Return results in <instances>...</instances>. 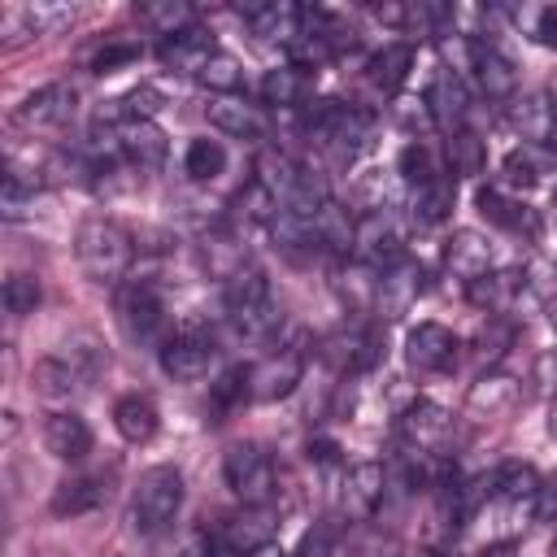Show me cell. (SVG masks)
Wrapping results in <instances>:
<instances>
[{"instance_id": "cell-1", "label": "cell", "mask_w": 557, "mask_h": 557, "mask_svg": "<svg viewBox=\"0 0 557 557\" xmlns=\"http://www.w3.org/2000/svg\"><path fill=\"white\" fill-rule=\"evenodd\" d=\"M222 305H226V318L235 322V331L244 339H265L274 326H278V305L270 296V278L265 270L257 265H239L226 287H222Z\"/></svg>"}, {"instance_id": "cell-2", "label": "cell", "mask_w": 557, "mask_h": 557, "mask_svg": "<svg viewBox=\"0 0 557 557\" xmlns=\"http://www.w3.org/2000/svg\"><path fill=\"white\" fill-rule=\"evenodd\" d=\"M74 257L83 265L87 278L96 283H122V274L131 270V257H135V244L131 235L109 222V218H87L74 235Z\"/></svg>"}, {"instance_id": "cell-3", "label": "cell", "mask_w": 557, "mask_h": 557, "mask_svg": "<svg viewBox=\"0 0 557 557\" xmlns=\"http://www.w3.org/2000/svg\"><path fill=\"white\" fill-rule=\"evenodd\" d=\"M183 509V474L174 466H152L131 492V527L139 535H161Z\"/></svg>"}, {"instance_id": "cell-4", "label": "cell", "mask_w": 557, "mask_h": 557, "mask_svg": "<svg viewBox=\"0 0 557 557\" xmlns=\"http://www.w3.org/2000/svg\"><path fill=\"white\" fill-rule=\"evenodd\" d=\"M222 479L235 492V500L248 505V509L270 505L274 492H278L274 461H270V453L261 444H231L226 457H222Z\"/></svg>"}, {"instance_id": "cell-5", "label": "cell", "mask_w": 557, "mask_h": 557, "mask_svg": "<svg viewBox=\"0 0 557 557\" xmlns=\"http://www.w3.org/2000/svg\"><path fill=\"white\" fill-rule=\"evenodd\" d=\"M305 131H309L313 144L331 148L335 157H352L370 135V117L348 109V104H339V100H318L309 109V117H305Z\"/></svg>"}, {"instance_id": "cell-6", "label": "cell", "mask_w": 557, "mask_h": 557, "mask_svg": "<svg viewBox=\"0 0 557 557\" xmlns=\"http://www.w3.org/2000/svg\"><path fill=\"white\" fill-rule=\"evenodd\" d=\"M117 322H122L126 339H135V344L161 339V331H165L161 292H157L148 278H126V283L117 287Z\"/></svg>"}, {"instance_id": "cell-7", "label": "cell", "mask_w": 557, "mask_h": 557, "mask_svg": "<svg viewBox=\"0 0 557 557\" xmlns=\"http://www.w3.org/2000/svg\"><path fill=\"white\" fill-rule=\"evenodd\" d=\"M213 357H218V344H213V335L205 326H183V331L161 339V370L170 379H178V383L205 379Z\"/></svg>"}, {"instance_id": "cell-8", "label": "cell", "mask_w": 557, "mask_h": 557, "mask_svg": "<svg viewBox=\"0 0 557 557\" xmlns=\"http://www.w3.org/2000/svg\"><path fill=\"white\" fill-rule=\"evenodd\" d=\"M352 257L361 265H374L379 274L392 270L396 261H405V244H400V231H396V222H392L387 209H370L357 222V231H352Z\"/></svg>"}, {"instance_id": "cell-9", "label": "cell", "mask_w": 557, "mask_h": 557, "mask_svg": "<svg viewBox=\"0 0 557 557\" xmlns=\"http://www.w3.org/2000/svg\"><path fill=\"white\" fill-rule=\"evenodd\" d=\"M457 348H461V339L444 322H418L405 335V361L418 374H444V370H453Z\"/></svg>"}, {"instance_id": "cell-10", "label": "cell", "mask_w": 557, "mask_h": 557, "mask_svg": "<svg viewBox=\"0 0 557 557\" xmlns=\"http://www.w3.org/2000/svg\"><path fill=\"white\" fill-rule=\"evenodd\" d=\"M78 109V96L70 83H48L39 91H30L17 109H13V126L22 131H52V126H65Z\"/></svg>"}, {"instance_id": "cell-11", "label": "cell", "mask_w": 557, "mask_h": 557, "mask_svg": "<svg viewBox=\"0 0 557 557\" xmlns=\"http://www.w3.org/2000/svg\"><path fill=\"white\" fill-rule=\"evenodd\" d=\"M305 374V348L300 344H283L270 357H261L252 366V400H278L287 396Z\"/></svg>"}, {"instance_id": "cell-12", "label": "cell", "mask_w": 557, "mask_h": 557, "mask_svg": "<svg viewBox=\"0 0 557 557\" xmlns=\"http://www.w3.org/2000/svg\"><path fill=\"white\" fill-rule=\"evenodd\" d=\"M466 52H470V74H474L479 91H483L487 100H513V91H518L513 61H509L496 44H487V39H470Z\"/></svg>"}, {"instance_id": "cell-13", "label": "cell", "mask_w": 557, "mask_h": 557, "mask_svg": "<svg viewBox=\"0 0 557 557\" xmlns=\"http://www.w3.org/2000/svg\"><path fill=\"white\" fill-rule=\"evenodd\" d=\"M74 17L70 4H48V0H26V4H9L0 13V30L9 35V44H22V39H39V35H52L57 26H65Z\"/></svg>"}, {"instance_id": "cell-14", "label": "cell", "mask_w": 557, "mask_h": 557, "mask_svg": "<svg viewBox=\"0 0 557 557\" xmlns=\"http://www.w3.org/2000/svg\"><path fill=\"white\" fill-rule=\"evenodd\" d=\"M422 265L418 261H396L392 270H383L379 274V283H374V300H379V313L383 318H400V313H409L413 305H418V296H422Z\"/></svg>"}, {"instance_id": "cell-15", "label": "cell", "mask_w": 557, "mask_h": 557, "mask_svg": "<svg viewBox=\"0 0 557 557\" xmlns=\"http://www.w3.org/2000/svg\"><path fill=\"white\" fill-rule=\"evenodd\" d=\"M239 17L252 26V35L261 39H278V44H296L300 26H305V9L287 4V0H261V4H239Z\"/></svg>"}, {"instance_id": "cell-16", "label": "cell", "mask_w": 557, "mask_h": 557, "mask_svg": "<svg viewBox=\"0 0 557 557\" xmlns=\"http://www.w3.org/2000/svg\"><path fill=\"white\" fill-rule=\"evenodd\" d=\"M509 122L531 148H557V104L548 96H513Z\"/></svg>"}, {"instance_id": "cell-17", "label": "cell", "mask_w": 557, "mask_h": 557, "mask_svg": "<svg viewBox=\"0 0 557 557\" xmlns=\"http://www.w3.org/2000/svg\"><path fill=\"white\" fill-rule=\"evenodd\" d=\"M157 57H161V65H165V70H174V74H196V78H200V70L218 57V44H213V35H209V30L191 26V30H183V35L161 39Z\"/></svg>"}, {"instance_id": "cell-18", "label": "cell", "mask_w": 557, "mask_h": 557, "mask_svg": "<svg viewBox=\"0 0 557 557\" xmlns=\"http://www.w3.org/2000/svg\"><path fill=\"white\" fill-rule=\"evenodd\" d=\"M205 117L213 131H222L231 139H261L265 135V113L239 96H213L205 104Z\"/></svg>"}, {"instance_id": "cell-19", "label": "cell", "mask_w": 557, "mask_h": 557, "mask_svg": "<svg viewBox=\"0 0 557 557\" xmlns=\"http://www.w3.org/2000/svg\"><path fill=\"white\" fill-rule=\"evenodd\" d=\"M87 379H91V370H87V366H78V352L44 357V361H35V370H30V387H35L39 396H48V400L74 396Z\"/></svg>"}, {"instance_id": "cell-20", "label": "cell", "mask_w": 557, "mask_h": 557, "mask_svg": "<svg viewBox=\"0 0 557 557\" xmlns=\"http://www.w3.org/2000/svg\"><path fill=\"white\" fill-rule=\"evenodd\" d=\"M313 83H318V70L292 61V65L265 70V78H261V100H265V104H278V109H292V104H305V100L313 96Z\"/></svg>"}, {"instance_id": "cell-21", "label": "cell", "mask_w": 557, "mask_h": 557, "mask_svg": "<svg viewBox=\"0 0 557 557\" xmlns=\"http://www.w3.org/2000/svg\"><path fill=\"white\" fill-rule=\"evenodd\" d=\"M117 148H122V157L131 161V165H139V170H157L161 161H165V152H170V144H165V131L148 117V122H126V126H117Z\"/></svg>"}, {"instance_id": "cell-22", "label": "cell", "mask_w": 557, "mask_h": 557, "mask_svg": "<svg viewBox=\"0 0 557 557\" xmlns=\"http://www.w3.org/2000/svg\"><path fill=\"white\" fill-rule=\"evenodd\" d=\"M44 444H48V453L61 457V461H83V457L91 453V426H87L74 409H61V413H52V418L44 422Z\"/></svg>"}, {"instance_id": "cell-23", "label": "cell", "mask_w": 557, "mask_h": 557, "mask_svg": "<svg viewBox=\"0 0 557 557\" xmlns=\"http://www.w3.org/2000/svg\"><path fill=\"white\" fill-rule=\"evenodd\" d=\"M444 261H448V270L470 287V283H479L483 274H492V244H487L483 235H474V231H457V235L448 239V248H444Z\"/></svg>"}, {"instance_id": "cell-24", "label": "cell", "mask_w": 557, "mask_h": 557, "mask_svg": "<svg viewBox=\"0 0 557 557\" xmlns=\"http://www.w3.org/2000/svg\"><path fill=\"white\" fill-rule=\"evenodd\" d=\"M109 496V487H104V479H96V474H74V479H61L57 487H52V513L57 518H83V513H91L100 500Z\"/></svg>"}, {"instance_id": "cell-25", "label": "cell", "mask_w": 557, "mask_h": 557, "mask_svg": "<svg viewBox=\"0 0 557 557\" xmlns=\"http://www.w3.org/2000/svg\"><path fill=\"white\" fill-rule=\"evenodd\" d=\"M426 104H431V113H435V122L448 131V135H457V131H466V113H470V100H466V87H461V78L457 74H435V83H431V91H426Z\"/></svg>"}, {"instance_id": "cell-26", "label": "cell", "mask_w": 557, "mask_h": 557, "mask_svg": "<svg viewBox=\"0 0 557 557\" xmlns=\"http://www.w3.org/2000/svg\"><path fill=\"white\" fill-rule=\"evenodd\" d=\"M383 505V466L379 461H361L348 470L344 479V509L348 518H370Z\"/></svg>"}, {"instance_id": "cell-27", "label": "cell", "mask_w": 557, "mask_h": 557, "mask_svg": "<svg viewBox=\"0 0 557 557\" xmlns=\"http://www.w3.org/2000/svg\"><path fill=\"white\" fill-rule=\"evenodd\" d=\"M113 426L126 444H148L157 435V409L148 396H122L113 405Z\"/></svg>"}, {"instance_id": "cell-28", "label": "cell", "mask_w": 557, "mask_h": 557, "mask_svg": "<svg viewBox=\"0 0 557 557\" xmlns=\"http://www.w3.org/2000/svg\"><path fill=\"white\" fill-rule=\"evenodd\" d=\"M409 65H413V48L409 44H383L374 57H370V65H366V74H370V83L379 87V91H400V83L409 78Z\"/></svg>"}, {"instance_id": "cell-29", "label": "cell", "mask_w": 557, "mask_h": 557, "mask_svg": "<svg viewBox=\"0 0 557 557\" xmlns=\"http://www.w3.org/2000/svg\"><path fill=\"white\" fill-rule=\"evenodd\" d=\"M135 17H139L148 30H157L161 39L183 35V30L196 26V9H191L187 0H152V4H139Z\"/></svg>"}, {"instance_id": "cell-30", "label": "cell", "mask_w": 557, "mask_h": 557, "mask_svg": "<svg viewBox=\"0 0 557 557\" xmlns=\"http://www.w3.org/2000/svg\"><path fill=\"white\" fill-rule=\"evenodd\" d=\"M540 487H544V479L527 461H500L492 470V496H500V500H535Z\"/></svg>"}, {"instance_id": "cell-31", "label": "cell", "mask_w": 557, "mask_h": 557, "mask_svg": "<svg viewBox=\"0 0 557 557\" xmlns=\"http://www.w3.org/2000/svg\"><path fill=\"white\" fill-rule=\"evenodd\" d=\"M474 205H479V213H483L492 226H505V231H535V218L527 213V205L505 200L496 187H479V191H474Z\"/></svg>"}, {"instance_id": "cell-32", "label": "cell", "mask_w": 557, "mask_h": 557, "mask_svg": "<svg viewBox=\"0 0 557 557\" xmlns=\"http://www.w3.org/2000/svg\"><path fill=\"white\" fill-rule=\"evenodd\" d=\"M453 209V178L440 170L431 183H422V187H413V218L422 222V226H431V222H440L444 213Z\"/></svg>"}, {"instance_id": "cell-33", "label": "cell", "mask_w": 557, "mask_h": 557, "mask_svg": "<svg viewBox=\"0 0 557 557\" xmlns=\"http://www.w3.org/2000/svg\"><path fill=\"white\" fill-rule=\"evenodd\" d=\"M331 348H339V352H331V357H339L344 370H366V366L379 361V331H370V326L348 331V335H339Z\"/></svg>"}, {"instance_id": "cell-34", "label": "cell", "mask_w": 557, "mask_h": 557, "mask_svg": "<svg viewBox=\"0 0 557 557\" xmlns=\"http://www.w3.org/2000/svg\"><path fill=\"white\" fill-rule=\"evenodd\" d=\"M544 170H548V161H544V157H540V148H531V144L513 148V152L500 161V174H505V183H509V187H535Z\"/></svg>"}, {"instance_id": "cell-35", "label": "cell", "mask_w": 557, "mask_h": 557, "mask_svg": "<svg viewBox=\"0 0 557 557\" xmlns=\"http://www.w3.org/2000/svg\"><path fill=\"white\" fill-rule=\"evenodd\" d=\"M222 165H226V148L218 144V139H191L187 144V152H183V170L191 174V178H213V174H222Z\"/></svg>"}, {"instance_id": "cell-36", "label": "cell", "mask_w": 557, "mask_h": 557, "mask_svg": "<svg viewBox=\"0 0 557 557\" xmlns=\"http://www.w3.org/2000/svg\"><path fill=\"white\" fill-rule=\"evenodd\" d=\"M39 296H44V287H39L35 274H9V278H4V309H9L13 318L35 313Z\"/></svg>"}, {"instance_id": "cell-37", "label": "cell", "mask_w": 557, "mask_h": 557, "mask_svg": "<svg viewBox=\"0 0 557 557\" xmlns=\"http://www.w3.org/2000/svg\"><path fill=\"white\" fill-rule=\"evenodd\" d=\"M252 396V370H244V366H231L218 383H213V405L226 413V409H235V405H244Z\"/></svg>"}, {"instance_id": "cell-38", "label": "cell", "mask_w": 557, "mask_h": 557, "mask_svg": "<svg viewBox=\"0 0 557 557\" xmlns=\"http://www.w3.org/2000/svg\"><path fill=\"white\" fill-rule=\"evenodd\" d=\"M200 83H205V87H213L218 96H235V91H239V83H244V70H239V61H235V57L218 52V57L200 70Z\"/></svg>"}, {"instance_id": "cell-39", "label": "cell", "mask_w": 557, "mask_h": 557, "mask_svg": "<svg viewBox=\"0 0 557 557\" xmlns=\"http://www.w3.org/2000/svg\"><path fill=\"white\" fill-rule=\"evenodd\" d=\"M509 400H513V383H509V379H500V374L479 379V383H474V392H470V409H483V405H487V413L505 409Z\"/></svg>"}, {"instance_id": "cell-40", "label": "cell", "mask_w": 557, "mask_h": 557, "mask_svg": "<svg viewBox=\"0 0 557 557\" xmlns=\"http://www.w3.org/2000/svg\"><path fill=\"white\" fill-rule=\"evenodd\" d=\"M30 200H35V178H22V170H9L4 174V187H0V209L9 218H17Z\"/></svg>"}, {"instance_id": "cell-41", "label": "cell", "mask_w": 557, "mask_h": 557, "mask_svg": "<svg viewBox=\"0 0 557 557\" xmlns=\"http://www.w3.org/2000/svg\"><path fill=\"white\" fill-rule=\"evenodd\" d=\"M400 174H405L413 187H422V183H431L440 170H435V161H431V152H426L422 144H405V152H400Z\"/></svg>"}, {"instance_id": "cell-42", "label": "cell", "mask_w": 557, "mask_h": 557, "mask_svg": "<svg viewBox=\"0 0 557 557\" xmlns=\"http://www.w3.org/2000/svg\"><path fill=\"white\" fill-rule=\"evenodd\" d=\"M448 157H453V170L474 174V170H479V144H474V135H470V131L448 135Z\"/></svg>"}, {"instance_id": "cell-43", "label": "cell", "mask_w": 557, "mask_h": 557, "mask_svg": "<svg viewBox=\"0 0 557 557\" xmlns=\"http://www.w3.org/2000/svg\"><path fill=\"white\" fill-rule=\"evenodd\" d=\"M135 57H139L135 44H113V48H100V52L91 57V70H96V74H109V70H117V65H126V61H135Z\"/></svg>"}, {"instance_id": "cell-44", "label": "cell", "mask_w": 557, "mask_h": 557, "mask_svg": "<svg viewBox=\"0 0 557 557\" xmlns=\"http://www.w3.org/2000/svg\"><path fill=\"white\" fill-rule=\"evenodd\" d=\"M531 39L544 44V48H557V4L535 9V17H531Z\"/></svg>"}, {"instance_id": "cell-45", "label": "cell", "mask_w": 557, "mask_h": 557, "mask_svg": "<svg viewBox=\"0 0 557 557\" xmlns=\"http://www.w3.org/2000/svg\"><path fill=\"white\" fill-rule=\"evenodd\" d=\"M535 518H544V522H557V474L540 487V496H535Z\"/></svg>"}, {"instance_id": "cell-46", "label": "cell", "mask_w": 557, "mask_h": 557, "mask_svg": "<svg viewBox=\"0 0 557 557\" xmlns=\"http://www.w3.org/2000/svg\"><path fill=\"white\" fill-rule=\"evenodd\" d=\"M331 540H335V531H331V527H318V531H309V535H305V548H300V557H326Z\"/></svg>"}, {"instance_id": "cell-47", "label": "cell", "mask_w": 557, "mask_h": 557, "mask_svg": "<svg viewBox=\"0 0 557 557\" xmlns=\"http://www.w3.org/2000/svg\"><path fill=\"white\" fill-rule=\"evenodd\" d=\"M335 453H339V448H335L331 440H318V444H309V457H318V461H335Z\"/></svg>"}, {"instance_id": "cell-48", "label": "cell", "mask_w": 557, "mask_h": 557, "mask_svg": "<svg viewBox=\"0 0 557 557\" xmlns=\"http://www.w3.org/2000/svg\"><path fill=\"white\" fill-rule=\"evenodd\" d=\"M244 557H287V553H283V544H274V540H265V544H257V548H248Z\"/></svg>"}, {"instance_id": "cell-49", "label": "cell", "mask_w": 557, "mask_h": 557, "mask_svg": "<svg viewBox=\"0 0 557 557\" xmlns=\"http://www.w3.org/2000/svg\"><path fill=\"white\" fill-rule=\"evenodd\" d=\"M479 557H513L509 548H487V553H479Z\"/></svg>"}, {"instance_id": "cell-50", "label": "cell", "mask_w": 557, "mask_h": 557, "mask_svg": "<svg viewBox=\"0 0 557 557\" xmlns=\"http://www.w3.org/2000/svg\"><path fill=\"white\" fill-rule=\"evenodd\" d=\"M553 431H557V405H553Z\"/></svg>"}, {"instance_id": "cell-51", "label": "cell", "mask_w": 557, "mask_h": 557, "mask_svg": "<svg viewBox=\"0 0 557 557\" xmlns=\"http://www.w3.org/2000/svg\"><path fill=\"white\" fill-rule=\"evenodd\" d=\"M553 209H557V196H553Z\"/></svg>"}]
</instances>
